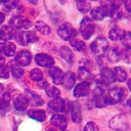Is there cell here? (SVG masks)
Listing matches in <instances>:
<instances>
[{
    "instance_id": "33",
    "label": "cell",
    "mask_w": 131,
    "mask_h": 131,
    "mask_svg": "<svg viewBox=\"0 0 131 131\" xmlns=\"http://www.w3.org/2000/svg\"><path fill=\"white\" fill-rule=\"evenodd\" d=\"M71 46L74 47V49H76L78 51H82L86 47V45H85V43L83 41H81V40H74V39L71 41Z\"/></svg>"
},
{
    "instance_id": "32",
    "label": "cell",
    "mask_w": 131,
    "mask_h": 131,
    "mask_svg": "<svg viewBox=\"0 0 131 131\" xmlns=\"http://www.w3.org/2000/svg\"><path fill=\"white\" fill-rule=\"evenodd\" d=\"M2 3L4 5V8L7 11H9V10H12L13 8L16 7L18 0H2Z\"/></svg>"
},
{
    "instance_id": "43",
    "label": "cell",
    "mask_w": 131,
    "mask_h": 131,
    "mask_svg": "<svg viewBox=\"0 0 131 131\" xmlns=\"http://www.w3.org/2000/svg\"><path fill=\"white\" fill-rule=\"evenodd\" d=\"M128 104H129V106L131 107V97L129 98V100H128Z\"/></svg>"
},
{
    "instance_id": "9",
    "label": "cell",
    "mask_w": 131,
    "mask_h": 131,
    "mask_svg": "<svg viewBox=\"0 0 131 131\" xmlns=\"http://www.w3.org/2000/svg\"><path fill=\"white\" fill-rule=\"evenodd\" d=\"M91 16L93 19L95 20H102L105 16H108L110 15V11H108V8L106 5H101V6H98V7H94L92 10H91Z\"/></svg>"
},
{
    "instance_id": "28",
    "label": "cell",
    "mask_w": 131,
    "mask_h": 131,
    "mask_svg": "<svg viewBox=\"0 0 131 131\" xmlns=\"http://www.w3.org/2000/svg\"><path fill=\"white\" fill-rule=\"evenodd\" d=\"M35 27H36L37 31H39L43 35H48L50 33V28L45 23H43V21H37Z\"/></svg>"
},
{
    "instance_id": "41",
    "label": "cell",
    "mask_w": 131,
    "mask_h": 131,
    "mask_svg": "<svg viewBox=\"0 0 131 131\" xmlns=\"http://www.w3.org/2000/svg\"><path fill=\"white\" fill-rule=\"evenodd\" d=\"M127 84H128V87H129V89L131 90V79H129V80H128Z\"/></svg>"
},
{
    "instance_id": "31",
    "label": "cell",
    "mask_w": 131,
    "mask_h": 131,
    "mask_svg": "<svg viewBox=\"0 0 131 131\" xmlns=\"http://www.w3.org/2000/svg\"><path fill=\"white\" fill-rule=\"evenodd\" d=\"M30 77L32 78V80L34 81H41L42 78H43V73L39 70V69H33L31 72H30Z\"/></svg>"
},
{
    "instance_id": "3",
    "label": "cell",
    "mask_w": 131,
    "mask_h": 131,
    "mask_svg": "<svg viewBox=\"0 0 131 131\" xmlns=\"http://www.w3.org/2000/svg\"><path fill=\"white\" fill-rule=\"evenodd\" d=\"M57 34L62 40H73L77 36L76 30L72 27L70 23H63L61 24L57 29Z\"/></svg>"
},
{
    "instance_id": "16",
    "label": "cell",
    "mask_w": 131,
    "mask_h": 131,
    "mask_svg": "<svg viewBox=\"0 0 131 131\" xmlns=\"http://www.w3.org/2000/svg\"><path fill=\"white\" fill-rule=\"evenodd\" d=\"M72 120L74 123H77V124L82 121L81 105L78 101H74L72 103Z\"/></svg>"
},
{
    "instance_id": "34",
    "label": "cell",
    "mask_w": 131,
    "mask_h": 131,
    "mask_svg": "<svg viewBox=\"0 0 131 131\" xmlns=\"http://www.w3.org/2000/svg\"><path fill=\"white\" fill-rule=\"evenodd\" d=\"M10 70H11L12 75H13L15 78H20V77L24 75V70H23V68H20V67L17 66V64H12V66L10 67Z\"/></svg>"
},
{
    "instance_id": "46",
    "label": "cell",
    "mask_w": 131,
    "mask_h": 131,
    "mask_svg": "<svg viewBox=\"0 0 131 131\" xmlns=\"http://www.w3.org/2000/svg\"><path fill=\"white\" fill-rule=\"evenodd\" d=\"M77 1H83V0H77Z\"/></svg>"
},
{
    "instance_id": "10",
    "label": "cell",
    "mask_w": 131,
    "mask_h": 131,
    "mask_svg": "<svg viewBox=\"0 0 131 131\" xmlns=\"http://www.w3.org/2000/svg\"><path fill=\"white\" fill-rule=\"evenodd\" d=\"M113 82H115L114 75H113V70L110 69V68H102L101 71H100V81H99V83L106 87V86L111 85Z\"/></svg>"
},
{
    "instance_id": "8",
    "label": "cell",
    "mask_w": 131,
    "mask_h": 131,
    "mask_svg": "<svg viewBox=\"0 0 131 131\" xmlns=\"http://www.w3.org/2000/svg\"><path fill=\"white\" fill-rule=\"evenodd\" d=\"M48 107L55 113H67L68 111V101L62 98H54L48 102Z\"/></svg>"
},
{
    "instance_id": "30",
    "label": "cell",
    "mask_w": 131,
    "mask_h": 131,
    "mask_svg": "<svg viewBox=\"0 0 131 131\" xmlns=\"http://www.w3.org/2000/svg\"><path fill=\"white\" fill-rule=\"evenodd\" d=\"M46 94L49 96V97H52V98H56L59 96L60 94V91L54 87V86H47L46 87Z\"/></svg>"
},
{
    "instance_id": "24",
    "label": "cell",
    "mask_w": 131,
    "mask_h": 131,
    "mask_svg": "<svg viewBox=\"0 0 131 131\" xmlns=\"http://www.w3.org/2000/svg\"><path fill=\"white\" fill-rule=\"evenodd\" d=\"M59 54H60V56H61L63 59H66V60L69 61V62L73 61V59H74V54H73L72 50L69 49L67 46L60 47V49H59Z\"/></svg>"
},
{
    "instance_id": "11",
    "label": "cell",
    "mask_w": 131,
    "mask_h": 131,
    "mask_svg": "<svg viewBox=\"0 0 131 131\" xmlns=\"http://www.w3.org/2000/svg\"><path fill=\"white\" fill-rule=\"evenodd\" d=\"M35 60L38 66L45 67V68H51L54 64V59L50 55L45 53H38L35 56Z\"/></svg>"
},
{
    "instance_id": "18",
    "label": "cell",
    "mask_w": 131,
    "mask_h": 131,
    "mask_svg": "<svg viewBox=\"0 0 131 131\" xmlns=\"http://www.w3.org/2000/svg\"><path fill=\"white\" fill-rule=\"evenodd\" d=\"M15 45L11 42L0 43V52L5 56H12L15 53Z\"/></svg>"
},
{
    "instance_id": "15",
    "label": "cell",
    "mask_w": 131,
    "mask_h": 131,
    "mask_svg": "<svg viewBox=\"0 0 131 131\" xmlns=\"http://www.w3.org/2000/svg\"><path fill=\"white\" fill-rule=\"evenodd\" d=\"M49 75L52 78L54 84H57V85L62 84V80H63V76L64 75H63L62 71L59 68H57V67H51L50 70H49Z\"/></svg>"
},
{
    "instance_id": "42",
    "label": "cell",
    "mask_w": 131,
    "mask_h": 131,
    "mask_svg": "<svg viewBox=\"0 0 131 131\" xmlns=\"http://www.w3.org/2000/svg\"><path fill=\"white\" fill-rule=\"evenodd\" d=\"M3 91H4V87H3V85L0 84V93H2Z\"/></svg>"
},
{
    "instance_id": "44",
    "label": "cell",
    "mask_w": 131,
    "mask_h": 131,
    "mask_svg": "<svg viewBox=\"0 0 131 131\" xmlns=\"http://www.w3.org/2000/svg\"><path fill=\"white\" fill-rule=\"evenodd\" d=\"M48 131H55V130H53V129H49Z\"/></svg>"
},
{
    "instance_id": "20",
    "label": "cell",
    "mask_w": 131,
    "mask_h": 131,
    "mask_svg": "<svg viewBox=\"0 0 131 131\" xmlns=\"http://www.w3.org/2000/svg\"><path fill=\"white\" fill-rule=\"evenodd\" d=\"M76 81V77L73 73L69 72L66 74V76H63V80H62V85L67 90H71L75 84Z\"/></svg>"
},
{
    "instance_id": "29",
    "label": "cell",
    "mask_w": 131,
    "mask_h": 131,
    "mask_svg": "<svg viewBox=\"0 0 131 131\" xmlns=\"http://www.w3.org/2000/svg\"><path fill=\"white\" fill-rule=\"evenodd\" d=\"M9 100H10V95L9 94H4L0 98V110L2 111H8L9 110Z\"/></svg>"
},
{
    "instance_id": "36",
    "label": "cell",
    "mask_w": 131,
    "mask_h": 131,
    "mask_svg": "<svg viewBox=\"0 0 131 131\" xmlns=\"http://www.w3.org/2000/svg\"><path fill=\"white\" fill-rule=\"evenodd\" d=\"M9 77V72L6 66H4V63L0 64V78L1 79H7Z\"/></svg>"
},
{
    "instance_id": "27",
    "label": "cell",
    "mask_w": 131,
    "mask_h": 131,
    "mask_svg": "<svg viewBox=\"0 0 131 131\" xmlns=\"http://www.w3.org/2000/svg\"><path fill=\"white\" fill-rule=\"evenodd\" d=\"M121 35H122V31H121V29L119 27H114L108 32V37L113 41H117L121 37Z\"/></svg>"
},
{
    "instance_id": "26",
    "label": "cell",
    "mask_w": 131,
    "mask_h": 131,
    "mask_svg": "<svg viewBox=\"0 0 131 131\" xmlns=\"http://www.w3.org/2000/svg\"><path fill=\"white\" fill-rule=\"evenodd\" d=\"M26 94L28 95L29 101H32L34 105H41V104L43 103L42 98H41L38 94H36V93H34V92H31V91H26Z\"/></svg>"
},
{
    "instance_id": "45",
    "label": "cell",
    "mask_w": 131,
    "mask_h": 131,
    "mask_svg": "<svg viewBox=\"0 0 131 131\" xmlns=\"http://www.w3.org/2000/svg\"><path fill=\"white\" fill-rule=\"evenodd\" d=\"M1 3H2V0H0V4H1Z\"/></svg>"
},
{
    "instance_id": "25",
    "label": "cell",
    "mask_w": 131,
    "mask_h": 131,
    "mask_svg": "<svg viewBox=\"0 0 131 131\" xmlns=\"http://www.w3.org/2000/svg\"><path fill=\"white\" fill-rule=\"evenodd\" d=\"M121 42L123 44V46L128 49L131 50V33L130 32H124L121 35Z\"/></svg>"
},
{
    "instance_id": "6",
    "label": "cell",
    "mask_w": 131,
    "mask_h": 131,
    "mask_svg": "<svg viewBox=\"0 0 131 131\" xmlns=\"http://www.w3.org/2000/svg\"><path fill=\"white\" fill-rule=\"evenodd\" d=\"M110 127L117 131H126L128 129V122L123 115H118L110 121Z\"/></svg>"
},
{
    "instance_id": "12",
    "label": "cell",
    "mask_w": 131,
    "mask_h": 131,
    "mask_svg": "<svg viewBox=\"0 0 131 131\" xmlns=\"http://www.w3.org/2000/svg\"><path fill=\"white\" fill-rule=\"evenodd\" d=\"M90 92V83L88 81H83L80 84H78L74 89V96L75 97H81L86 96Z\"/></svg>"
},
{
    "instance_id": "2",
    "label": "cell",
    "mask_w": 131,
    "mask_h": 131,
    "mask_svg": "<svg viewBox=\"0 0 131 131\" xmlns=\"http://www.w3.org/2000/svg\"><path fill=\"white\" fill-rule=\"evenodd\" d=\"M107 48H108V43L106 39L103 37L96 38L90 45L91 51L97 56H102L107 51Z\"/></svg>"
},
{
    "instance_id": "23",
    "label": "cell",
    "mask_w": 131,
    "mask_h": 131,
    "mask_svg": "<svg viewBox=\"0 0 131 131\" xmlns=\"http://www.w3.org/2000/svg\"><path fill=\"white\" fill-rule=\"evenodd\" d=\"M29 117L38 122H42L46 119V113L43 110H32L29 112Z\"/></svg>"
},
{
    "instance_id": "19",
    "label": "cell",
    "mask_w": 131,
    "mask_h": 131,
    "mask_svg": "<svg viewBox=\"0 0 131 131\" xmlns=\"http://www.w3.org/2000/svg\"><path fill=\"white\" fill-rule=\"evenodd\" d=\"M15 37V32L10 26H3L0 29V39L3 41L10 40Z\"/></svg>"
},
{
    "instance_id": "13",
    "label": "cell",
    "mask_w": 131,
    "mask_h": 131,
    "mask_svg": "<svg viewBox=\"0 0 131 131\" xmlns=\"http://www.w3.org/2000/svg\"><path fill=\"white\" fill-rule=\"evenodd\" d=\"M31 59H32V55L29 51L27 50H23V51H19L15 57H14V60L16 63H18L19 66H28L30 64L31 62Z\"/></svg>"
},
{
    "instance_id": "17",
    "label": "cell",
    "mask_w": 131,
    "mask_h": 131,
    "mask_svg": "<svg viewBox=\"0 0 131 131\" xmlns=\"http://www.w3.org/2000/svg\"><path fill=\"white\" fill-rule=\"evenodd\" d=\"M50 123H51L53 126H55L56 128H58L59 130H61V131H64L66 128H67V120H66V118H64L63 116H61V115H54V116L51 118Z\"/></svg>"
},
{
    "instance_id": "4",
    "label": "cell",
    "mask_w": 131,
    "mask_h": 131,
    "mask_svg": "<svg viewBox=\"0 0 131 131\" xmlns=\"http://www.w3.org/2000/svg\"><path fill=\"white\" fill-rule=\"evenodd\" d=\"M95 31V26L94 23L92 21V19L88 16H85L80 25V32L82 34V36L84 37V39H89Z\"/></svg>"
},
{
    "instance_id": "39",
    "label": "cell",
    "mask_w": 131,
    "mask_h": 131,
    "mask_svg": "<svg viewBox=\"0 0 131 131\" xmlns=\"http://www.w3.org/2000/svg\"><path fill=\"white\" fill-rule=\"evenodd\" d=\"M4 18H5V17H4V14L0 12V25H1V24L4 21Z\"/></svg>"
},
{
    "instance_id": "5",
    "label": "cell",
    "mask_w": 131,
    "mask_h": 131,
    "mask_svg": "<svg viewBox=\"0 0 131 131\" xmlns=\"http://www.w3.org/2000/svg\"><path fill=\"white\" fill-rule=\"evenodd\" d=\"M15 37H16L17 42L23 46H26L30 43L38 41L37 35L34 32H31V31L30 32H19V33L15 34Z\"/></svg>"
},
{
    "instance_id": "22",
    "label": "cell",
    "mask_w": 131,
    "mask_h": 131,
    "mask_svg": "<svg viewBox=\"0 0 131 131\" xmlns=\"http://www.w3.org/2000/svg\"><path fill=\"white\" fill-rule=\"evenodd\" d=\"M113 75H114V80L117 82H124L127 79L126 71L120 67H116L113 70Z\"/></svg>"
},
{
    "instance_id": "14",
    "label": "cell",
    "mask_w": 131,
    "mask_h": 131,
    "mask_svg": "<svg viewBox=\"0 0 131 131\" xmlns=\"http://www.w3.org/2000/svg\"><path fill=\"white\" fill-rule=\"evenodd\" d=\"M30 101L28 99L27 96H24V95H17L13 98V104L15 106V108L17 111H20V112H24L27 110L28 105H29Z\"/></svg>"
},
{
    "instance_id": "21",
    "label": "cell",
    "mask_w": 131,
    "mask_h": 131,
    "mask_svg": "<svg viewBox=\"0 0 131 131\" xmlns=\"http://www.w3.org/2000/svg\"><path fill=\"white\" fill-rule=\"evenodd\" d=\"M105 53H106V58L108 59V61L115 63V62H117V61L120 60L121 53H120V51L118 50V48L112 47L111 49H107V51H106Z\"/></svg>"
},
{
    "instance_id": "48",
    "label": "cell",
    "mask_w": 131,
    "mask_h": 131,
    "mask_svg": "<svg viewBox=\"0 0 131 131\" xmlns=\"http://www.w3.org/2000/svg\"><path fill=\"white\" fill-rule=\"evenodd\" d=\"M107 1H110V0H107Z\"/></svg>"
},
{
    "instance_id": "7",
    "label": "cell",
    "mask_w": 131,
    "mask_h": 131,
    "mask_svg": "<svg viewBox=\"0 0 131 131\" xmlns=\"http://www.w3.org/2000/svg\"><path fill=\"white\" fill-rule=\"evenodd\" d=\"M9 25H10V27H12L14 29H17V30L29 29V28L32 27V23H31L30 19H28L26 17H23V16H18V15L12 16L9 20Z\"/></svg>"
},
{
    "instance_id": "37",
    "label": "cell",
    "mask_w": 131,
    "mask_h": 131,
    "mask_svg": "<svg viewBox=\"0 0 131 131\" xmlns=\"http://www.w3.org/2000/svg\"><path fill=\"white\" fill-rule=\"evenodd\" d=\"M84 131H98V127L96 126L95 123L93 122H88L85 127H84Z\"/></svg>"
},
{
    "instance_id": "47",
    "label": "cell",
    "mask_w": 131,
    "mask_h": 131,
    "mask_svg": "<svg viewBox=\"0 0 131 131\" xmlns=\"http://www.w3.org/2000/svg\"><path fill=\"white\" fill-rule=\"evenodd\" d=\"M93 1H97V0H93Z\"/></svg>"
},
{
    "instance_id": "35",
    "label": "cell",
    "mask_w": 131,
    "mask_h": 131,
    "mask_svg": "<svg viewBox=\"0 0 131 131\" xmlns=\"http://www.w3.org/2000/svg\"><path fill=\"white\" fill-rule=\"evenodd\" d=\"M77 7H78V9H79L81 12H87V11L90 9V4H89L88 2H85V1L83 0V1H79Z\"/></svg>"
},
{
    "instance_id": "40",
    "label": "cell",
    "mask_w": 131,
    "mask_h": 131,
    "mask_svg": "<svg viewBox=\"0 0 131 131\" xmlns=\"http://www.w3.org/2000/svg\"><path fill=\"white\" fill-rule=\"evenodd\" d=\"M4 61H5V58L0 54V64H1V63H4Z\"/></svg>"
},
{
    "instance_id": "38",
    "label": "cell",
    "mask_w": 131,
    "mask_h": 131,
    "mask_svg": "<svg viewBox=\"0 0 131 131\" xmlns=\"http://www.w3.org/2000/svg\"><path fill=\"white\" fill-rule=\"evenodd\" d=\"M124 4H125L126 9H127L128 11L131 12V0H126V1L124 2Z\"/></svg>"
},
{
    "instance_id": "1",
    "label": "cell",
    "mask_w": 131,
    "mask_h": 131,
    "mask_svg": "<svg viewBox=\"0 0 131 131\" xmlns=\"http://www.w3.org/2000/svg\"><path fill=\"white\" fill-rule=\"evenodd\" d=\"M125 96V89L122 87H113L104 94V104H115L120 102Z\"/></svg>"
}]
</instances>
